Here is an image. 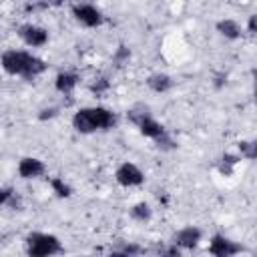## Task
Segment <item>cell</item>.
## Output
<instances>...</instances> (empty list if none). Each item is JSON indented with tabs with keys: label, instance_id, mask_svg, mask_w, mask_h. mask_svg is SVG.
<instances>
[{
	"label": "cell",
	"instance_id": "83f0119b",
	"mask_svg": "<svg viewBox=\"0 0 257 257\" xmlns=\"http://www.w3.org/2000/svg\"><path fill=\"white\" fill-rule=\"evenodd\" d=\"M106 257H128V255H126V253H122V251L118 249V251H112V253H108Z\"/></svg>",
	"mask_w": 257,
	"mask_h": 257
},
{
	"label": "cell",
	"instance_id": "ba28073f",
	"mask_svg": "<svg viewBox=\"0 0 257 257\" xmlns=\"http://www.w3.org/2000/svg\"><path fill=\"white\" fill-rule=\"evenodd\" d=\"M46 175V165L42 159L38 157H22L18 161V177L24 181H32V179H40Z\"/></svg>",
	"mask_w": 257,
	"mask_h": 257
},
{
	"label": "cell",
	"instance_id": "7402d4cb",
	"mask_svg": "<svg viewBox=\"0 0 257 257\" xmlns=\"http://www.w3.org/2000/svg\"><path fill=\"white\" fill-rule=\"evenodd\" d=\"M159 257H183V251L177 247V245H173V243H167L161 251H159Z\"/></svg>",
	"mask_w": 257,
	"mask_h": 257
},
{
	"label": "cell",
	"instance_id": "9a60e30c",
	"mask_svg": "<svg viewBox=\"0 0 257 257\" xmlns=\"http://www.w3.org/2000/svg\"><path fill=\"white\" fill-rule=\"evenodd\" d=\"M239 161H241V157H239L237 153H223V155L219 157V161H217V171H219V175L231 177V175L235 173V167L239 165Z\"/></svg>",
	"mask_w": 257,
	"mask_h": 257
},
{
	"label": "cell",
	"instance_id": "4316f807",
	"mask_svg": "<svg viewBox=\"0 0 257 257\" xmlns=\"http://www.w3.org/2000/svg\"><path fill=\"white\" fill-rule=\"evenodd\" d=\"M215 80H217V82H215L217 86H223V84L227 82V76H225V74H217V76H215Z\"/></svg>",
	"mask_w": 257,
	"mask_h": 257
},
{
	"label": "cell",
	"instance_id": "484cf974",
	"mask_svg": "<svg viewBox=\"0 0 257 257\" xmlns=\"http://www.w3.org/2000/svg\"><path fill=\"white\" fill-rule=\"evenodd\" d=\"M48 6H50L48 2H34V4H26L24 10H26V12H36V10H44V8H48Z\"/></svg>",
	"mask_w": 257,
	"mask_h": 257
},
{
	"label": "cell",
	"instance_id": "9c48e42d",
	"mask_svg": "<svg viewBox=\"0 0 257 257\" xmlns=\"http://www.w3.org/2000/svg\"><path fill=\"white\" fill-rule=\"evenodd\" d=\"M90 114H92V120H94L96 131H110V128H114L116 122H118L116 112L110 110L108 106H102V104L90 106Z\"/></svg>",
	"mask_w": 257,
	"mask_h": 257
},
{
	"label": "cell",
	"instance_id": "277c9868",
	"mask_svg": "<svg viewBox=\"0 0 257 257\" xmlns=\"http://www.w3.org/2000/svg\"><path fill=\"white\" fill-rule=\"evenodd\" d=\"M207 251L213 255V257H237L241 253H245V245L223 235V233H215L211 235L209 239V245H207Z\"/></svg>",
	"mask_w": 257,
	"mask_h": 257
},
{
	"label": "cell",
	"instance_id": "d6986e66",
	"mask_svg": "<svg viewBox=\"0 0 257 257\" xmlns=\"http://www.w3.org/2000/svg\"><path fill=\"white\" fill-rule=\"evenodd\" d=\"M88 88H90V92L96 94V96H98V94H104V92L110 88V80H108V76H98V78H94V80L90 82Z\"/></svg>",
	"mask_w": 257,
	"mask_h": 257
},
{
	"label": "cell",
	"instance_id": "d4e9b609",
	"mask_svg": "<svg viewBox=\"0 0 257 257\" xmlns=\"http://www.w3.org/2000/svg\"><path fill=\"white\" fill-rule=\"evenodd\" d=\"M247 34H255L257 32V14H249V18H247Z\"/></svg>",
	"mask_w": 257,
	"mask_h": 257
},
{
	"label": "cell",
	"instance_id": "e0dca14e",
	"mask_svg": "<svg viewBox=\"0 0 257 257\" xmlns=\"http://www.w3.org/2000/svg\"><path fill=\"white\" fill-rule=\"evenodd\" d=\"M48 185H50L52 193H54L58 199H68V197H72V187H70L62 177H50V179H48Z\"/></svg>",
	"mask_w": 257,
	"mask_h": 257
},
{
	"label": "cell",
	"instance_id": "3957f363",
	"mask_svg": "<svg viewBox=\"0 0 257 257\" xmlns=\"http://www.w3.org/2000/svg\"><path fill=\"white\" fill-rule=\"evenodd\" d=\"M70 14H72V18H74L80 26H84V28H98V26H102V22H104L102 10H100L96 4H90V2L72 4V6H70Z\"/></svg>",
	"mask_w": 257,
	"mask_h": 257
},
{
	"label": "cell",
	"instance_id": "30bf717a",
	"mask_svg": "<svg viewBox=\"0 0 257 257\" xmlns=\"http://www.w3.org/2000/svg\"><path fill=\"white\" fill-rule=\"evenodd\" d=\"M135 126L139 128V133H141L145 139H151L153 143H155L157 139H161V137L167 133L165 124H163V122H159V120H157L153 114H149V116L141 118V120H139Z\"/></svg>",
	"mask_w": 257,
	"mask_h": 257
},
{
	"label": "cell",
	"instance_id": "cb8c5ba5",
	"mask_svg": "<svg viewBox=\"0 0 257 257\" xmlns=\"http://www.w3.org/2000/svg\"><path fill=\"white\" fill-rule=\"evenodd\" d=\"M122 253H126L128 257H137L139 253H143V247L141 245H137V243H128V245H122V249H120Z\"/></svg>",
	"mask_w": 257,
	"mask_h": 257
},
{
	"label": "cell",
	"instance_id": "5bb4252c",
	"mask_svg": "<svg viewBox=\"0 0 257 257\" xmlns=\"http://www.w3.org/2000/svg\"><path fill=\"white\" fill-rule=\"evenodd\" d=\"M147 86L153 90V92H157V94H165V92H169L173 86H175V80L171 78V74H167V72H151L149 76H147Z\"/></svg>",
	"mask_w": 257,
	"mask_h": 257
},
{
	"label": "cell",
	"instance_id": "7c38bea8",
	"mask_svg": "<svg viewBox=\"0 0 257 257\" xmlns=\"http://www.w3.org/2000/svg\"><path fill=\"white\" fill-rule=\"evenodd\" d=\"M78 80H80V76L74 70H60L54 76V88L60 94H72L74 88L78 86Z\"/></svg>",
	"mask_w": 257,
	"mask_h": 257
},
{
	"label": "cell",
	"instance_id": "ffe728a7",
	"mask_svg": "<svg viewBox=\"0 0 257 257\" xmlns=\"http://www.w3.org/2000/svg\"><path fill=\"white\" fill-rule=\"evenodd\" d=\"M155 145H157V149H161V151H175V149L179 147V143L175 141V137H173L169 131H167L161 139H157Z\"/></svg>",
	"mask_w": 257,
	"mask_h": 257
},
{
	"label": "cell",
	"instance_id": "8992f818",
	"mask_svg": "<svg viewBox=\"0 0 257 257\" xmlns=\"http://www.w3.org/2000/svg\"><path fill=\"white\" fill-rule=\"evenodd\" d=\"M114 181L124 187V189H133V187H141L145 183V173L141 171L139 165L131 163V161H124L116 167L114 171Z\"/></svg>",
	"mask_w": 257,
	"mask_h": 257
},
{
	"label": "cell",
	"instance_id": "4fadbf2b",
	"mask_svg": "<svg viewBox=\"0 0 257 257\" xmlns=\"http://www.w3.org/2000/svg\"><path fill=\"white\" fill-rule=\"evenodd\" d=\"M215 30L225 40H239L243 36V26L235 18H221L215 22Z\"/></svg>",
	"mask_w": 257,
	"mask_h": 257
},
{
	"label": "cell",
	"instance_id": "5b68a950",
	"mask_svg": "<svg viewBox=\"0 0 257 257\" xmlns=\"http://www.w3.org/2000/svg\"><path fill=\"white\" fill-rule=\"evenodd\" d=\"M18 38L28 48H42L48 44V30L36 22H24L18 26Z\"/></svg>",
	"mask_w": 257,
	"mask_h": 257
},
{
	"label": "cell",
	"instance_id": "603a6c76",
	"mask_svg": "<svg viewBox=\"0 0 257 257\" xmlns=\"http://www.w3.org/2000/svg\"><path fill=\"white\" fill-rule=\"evenodd\" d=\"M58 106H50V108H42L40 112H38V118L40 120H48V118H54V116H58Z\"/></svg>",
	"mask_w": 257,
	"mask_h": 257
},
{
	"label": "cell",
	"instance_id": "2e32d148",
	"mask_svg": "<svg viewBox=\"0 0 257 257\" xmlns=\"http://www.w3.org/2000/svg\"><path fill=\"white\" fill-rule=\"evenodd\" d=\"M128 215H131V219L137 221V223H149V221L153 219V207H151L147 201H139V203H135V205L131 207Z\"/></svg>",
	"mask_w": 257,
	"mask_h": 257
},
{
	"label": "cell",
	"instance_id": "52a82bcc",
	"mask_svg": "<svg viewBox=\"0 0 257 257\" xmlns=\"http://www.w3.org/2000/svg\"><path fill=\"white\" fill-rule=\"evenodd\" d=\"M201 241H203V229L197 225H185L179 231H175L171 237V243L177 245L181 251H193L199 247Z\"/></svg>",
	"mask_w": 257,
	"mask_h": 257
},
{
	"label": "cell",
	"instance_id": "6da1fadb",
	"mask_svg": "<svg viewBox=\"0 0 257 257\" xmlns=\"http://www.w3.org/2000/svg\"><path fill=\"white\" fill-rule=\"evenodd\" d=\"M0 66L10 76H20L26 80H34L46 70V60L32 54L30 50H16L8 48L0 54Z\"/></svg>",
	"mask_w": 257,
	"mask_h": 257
},
{
	"label": "cell",
	"instance_id": "8fae6325",
	"mask_svg": "<svg viewBox=\"0 0 257 257\" xmlns=\"http://www.w3.org/2000/svg\"><path fill=\"white\" fill-rule=\"evenodd\" d=\"M72 128L80 135H92L96 133V126H94V120H92V114H90V106H82L78 108L74 114H72Z\"/></svg>",
	"mask_w": 257,
	"mask_h": 257
},
{
	"label": "cell",
	"instance_id": "ac0fdd59",
	"mask_svg": "<svg viewBox=\"0 0 257 257\" xmlns=\"http://www.w3.org/2000/svg\"><path fill=\"white\" fill-rule=\"evenodd\" d=\"M237 155L241 157V161H255L257 159V143L255 141H239L237 143Z\"/></svg>",
	"mask_w": 257,
	"mask_h": 257
},
{
	"label": "cell",
	"instance_id": "7a4b0ae2",
	"mask_svg": "<svg viewBox=\"0 0 257 257\" xmlns=\"http://www.w3.org/2000/svg\"><path fill=\"white\" fill-rule=\"evenodd\" d=\"M24 245H26V255L28 257H56V255L64 253L62 241L56 235L44 233V231L28 233L26 239H24Z\"/></svg>",
	"mask_w": 257,
	"mask_h": 257
},
{
	"label": "cell",
	"instance_id": "44dd1931",
	"mask_svg": "<svg viewBox=\"0 0 257 257\" xmlns=\"http://www.w3.org/2000/svg\"><path fill=\"white\" fill-rule=\"evenodd\" d=\"M131 46H126V44H118V48L114 50V56H112V60L116 62V64H122V62H126L128 58H131Z\"/></svg>",
	"mask_w": 257,
	"mask_h": 257
}]
</instances>
